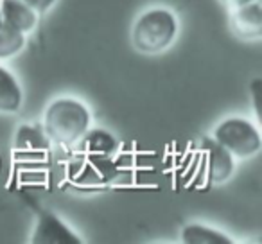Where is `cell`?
I'll return each instance as SVG.
<instances>
[{"label":"cell","mask_w":262,"mask_h":244,"mask_svg":"<svg viewBox=\"0 0 262 244\" xmlns=\"http://www.w3.org/2000/svg\"><path fill=\"white\" fill-rule=\"evenodd\" d=\"M22 106V88L18 81L0 66V113H16Z\"/></svg>","instance_id":"obj_8"},{"label":"cell","mask_w":262,"mask_h":244,"mask_svg":"<svg viewBox=\"0 0 262 244\" xmlns=\"http://www.w3.org/2000/svg\"><path fill=\"white\" fill-rule=\"evenodd\" d=\"M214 140L232 157L250 158L260 151V133L250 120L230 117L214 129Z\"/></svg>","instance_id":"obj_3"},{"label":"cell","mask_w":262,"mask_h":244,"mask_svg":"<svg viewBox=\"0 0 262 244\" xmlns=\"http://www.w3.org/2000/svg\"><path fill=\"white\" fill-rule=\"evenodd\" d=\"M182 240L185 244H232V239L223 232L201 225H189L183 228Z\"/></svg>","instance_id":"obj_9"},{"label":"cell","mask_w":262,"mask_h":244,"mask_svg":"<svg viewBox=\"0 0 262 244\" xmlns=\"http://www.w3.org/2000/svg\"><path fill=\"white\" fill-rule=\"evenodd\" d=\"M43 126L52 142L70 146L88 131L90 112L76 99H58L45 112Z\"/></svg>","instance_id":"obj_1"},{"label":"cell","mask_w":262,"mask_h":244,"mask_svg":"<svg viewBox=\"0 0 262 244\" xmlns=\"http://www.w3.org/2000/svg\"><path fill=\"white\" fill-rule=\"evenodd\" d=\"M0 26H2V16H0Z\"/></svg>","instance_id":"obj_14"},{"label":"cell","mask_w":262,"mask_h":244,"mask_svg":"<svg viewBox=\"0 0 262 244\" xmlns=\"http://www.w3.org/2000/svg\"><path fill=\"white\" fill-rule=\"evenodd\" d=\"M232 29L243 40H257L262 36V8L258 0L232 9Z\"/></svg>","instance_id":"obj_5"},{"label":"cell","mask_w":262,"mask_h":244,"mask_svg":"<svg viewBox=\"0 0 262 244\" xmlns=\"http://www.w3.org/2000/svg\"><path fill=\"white\" fill-rule=\"evenodd\" d=\"M0 16L6 26L20 31V33H29L36 26V11L26 6L20 0H2L0 2Z\"/></svg>","instance_id":"obj_7"},{"label":"cell","mask_w":262,"mask_h":244,"mask_svg":"<svg viewBox=\"0 0 262 244\" xmlns=\"http://www.w3.org/2000/svg\"><path fill=\"white\" fill-rule=\"evenodd\" d=\"M205 160H207L208 182L223 183L233 172V158L225 147L219 146L215 140L205 142Z\"/></svg>","instance_id":"obj_6"},{"label":"cell","mask_w":262,"mask_h":244,"mask_svg":"<svg viewBox=\"0 0 262 244\" xmlns=\"http://www.w3.org/2000/svg\"><path fill=\"white\" fill-rule=\"evenodd\" d=\"M33 242L34 244H79L81 239L72 230L67 228L56 215L45 212L38 219V225L33 233Z\"/></svg>","instance_id":"obj_4"},{"label":"cell","mask_w":262,"mask_h":244,"mask_svg":"<svg viewBox=\"0 0 262 244\" xmlns=\"http://www.w3.org/2000/svg\"><path fill=\"white\" fill-rule=\"evenodd\" d=\"M83 137V149L88 153L99 154V157H110L112 153H115L117 140L104 129H94L90 133H84Z\"/></svg>","instance_id":"obj_10"},{"label":"cell","mask_w":262,"mask_h":244,"mask_svg":"<svg viewBox=\"0 0 262 244\" xmlns=\"http://www.w3.org/2000/svg\"><path fill=\"white\" fill-rule=\"evenodd\" d=\"M26 45V36L20 31L13 29V27L6 26L2 22L0 26V59L13 58L15 54H18Z\"/></svg>","instance_id":"obj_11"},{"label":"cell","mask_w":262,"mask_h":244,"mask_svg":"<svg viewBox=\"0 0 262 244\" xmlns=\"http://www.w3.org/2000/svg\"><path fill=\"white\" fill-rule=\"evenodd\" d=\"M251 2H255V0H223V4L228 9H237V8H241V6L251 4Z\"/></svg>","instance_id":"obj_13"},{"label":"cell","mask_w":262,"mask_h":244,"mask_svg":"<svg viewBox=\"0 0 262 244\" xmlns=\"http://www.w3.org/2000/svg\"><path fill=\"white\" fill-rule=\"evenodd\" d=\"M20 2H24L26 6H29L33 11L36 13H45L49 8H51L52 4H54L56 0H20Z\"/></svg>","instance_id":"obj_12"},{"label":"cell","mask_w":262,"mask_h":244,"mask_svg":"<svg viewBox=\"0 0 262 244\" xmlns=\"http://www.w3.org/2000/svg\"><path fill=\"white\" fill-rule=\"evenodd\" d=\"M178 34V20L167 9H151L133 26L131 41L142 54L164 52Z\"/></svg>","instance_id":"obj_2"}]
</instances>
